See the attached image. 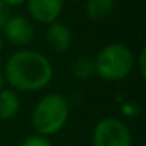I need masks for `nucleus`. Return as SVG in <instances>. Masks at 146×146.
<instances>
[{
  "mask_svg": "<svg viewBox=\"0 0 146 146\" xmlns=\"http://www.w3.org/2000/svg\"><path fill=\"white\" fill-rule=\"evenodd\" d=\"M138 68H140V74H141V77L145 79L146 77V49H141V52H140Z\"/></svg>",
  "mask_w": 146,
  "mask_h": 146,
  "instance_id": "obj_14",
  "label": "nucleus"
},
{
  "mask_svg": "<svg viewBox=\"0 0 146 146\" xmlns=\"http://www.w3.org/2000/svg\"><path fill=\"white\" fill-rule=\"evenodd\" d=\"M93 146H132V133L119 118H102L93 130Z\"/></svg>",
  "mask_w": 146,
  "mask_h": 146,
  "instance_id": "obj_4",
  "label": "nucleus"
},
{
  "mask_svg": "<svg viewBox=\"0 0 146 146\" xmlns=\"http://www.w3.org/2000/svg\"><path fill=\"white\" fill-rule=\"evenodd\" d=\"M64 0H27V10L33 21L39 24L57 22L61 16Z\"/></svg>",
  "mask_w": 146,
  "mask_h": 146,
  "instance_id": "obj_6",
  "label": "nucleus"
},
{
  "mask_svg": "<svg viewBox=\"0 0 146 146\" xmlns=\"http://www.w3.org/2000/svg\"><path fill=\"white\" fill-rule=\"evenodd\" d=\"M5 5H8V7H16V5H21L24 3V2H27V0H2Z\"/></svg>",
  "mask_w": 146,
  "mask_h": 146,
  "instance_id": "obj_15",
  "label": "nucleus"
},
{
  "mask_svg": "<svg viewBox=\"0 0 146 146\" xmlns=\"http://www.w3.org/2000/svg\"><path fill=\"white\" fill-rule=\"evenodd\" d=\"M69 102L58 93L46 94L36 102L32 111V124L38 135L49 137L58 133L68 123Z\"/></svg>",
  "mask_w": 146,
  "mask_h": 146,
  "instance_id": "obj_2",
  "label": "nucleus"
},
{
  "mask_svg": "<svg viewBox=\"0 0 146 146\" xmlns=\"http://www.w3.org/2000/svg\"><path fill=\"white\" fill-rule=\"evenodd\" d=\"M21 110V99L11 88L0 90V119H13Z\"/></svg>",
  "mask_w": 146,
  "mask_h": 146,
  "instance_id": "obj_8",
  "label": "nucleus"
},
{
  "mask_svg": "<svg viewBox=\"0 0 146 146\" xmlns=\"http://www.w3.org/2000/svg\"><path fill=\"white\" fill-rule=\"evenodd\" d=\"M135 66L133 54L127 46L111 42L102 47L94 58L96 74L105 82H119L132 72Z\"/></svg>",
  "mask_w": 146,
  "mask_h": 146,
  "instance_id": "obj_3",
  "label": "nucleus"
},
{
  "mask_svg": "<svg viewBox=\"0 0 146 146\" xmlns=\"http://www.w3.org/2000/svg\"><path fill=\"white\" fill-rule=\"evenodd\" d=\"M71 72L77 80H88L96 74L94 68V58L91 57H79L74 60L72 66H71Z\"/></svg>",
  "mask_w": 146,
  "mask_h": 146,
  "instance_id": "obj_10",
  "label": "nucleus"
},
{
  "mask_svg": "<svg viewBox=\"0 0 146 146\" xmlns=\"http://www.w3.org/2000/svg\"><path fill=\"white\" fill-rule=\"evenodd\" d=\"M3 83H5V77H3V72L0 71V90L3 88Z\"/></svg>",
  "mask_w": 146,
  "mask_h": 146,
  "instance_id": "obj_16",
  "label": "nucleus"
},
{
  "mask_svg": "<svg viewBox=\"0 0 146 146\" xmlns=\"http://www.w3.org/2000/svg\"><path fill=\"white\" fill-rule=\"evenodd\" d=\"M2 30L5 38L16 46H27L35 38V27L25 16H10Z\"/></svg>",
  "mask_w": 146,
  "mask_h": 146,
  "instance_id": "obj_5",
  "label": "nucleus"
},
{
  "mask_svg": "<svg viewBox=\"0 0 146 146\" xmlns=\"http://www.w3.org/2000/svg\"><path fill=\"white\" fill-rule=\"evenodd\" d=\"M113 5L115 0H86V16L94 22H101L111 14Z\"/></svg>",
  "mask_w": 146,
  "mask_h": 146,
  "instance_id": "obj_9",
  "label": "nucleus"
},
{
  "mask_svg": "<svg viewBox=\"0 0 146 146\" xmlns=\"http://www.w3.org/2000/svg\"><path fill=\"white\" fill-rule=\"evenodd\" d=\"M3 77L14 91H39L54 79L49 58L38 50H17L5 63Z\"/></svg>",
  "mask_w": 146,
  "mask_h": 146,
  "instance_id": "obj_1",
  "label": "nucleus"
},
{
  "mask_svg": "<svg viewBox=\"0 0 146 146\" xmlns=\"http://www.w3.org/2000/svg\"><path fill=\"white\" fill-rule=\"evenodd\" d=\"M3 52V38H2V35H0V54Z\"/></svg>",
  "mask_w": 146,
  "mask_h": 146,
  "instance_id": "obj_17",
  "label": "nucleus"
},
{
  "mask_svg": "<svg viewBox=\"0 0 146 146\" xmlns=\"http://www.w3.org/2000/svg\"><path fill=\"white\" fill-rule=\"evenodd\" d=\"M21 146H52V143L49 141L47 137H42V135H29L24 138V141L21 143Z\"/></svg>",
  "mask_w": 146,
  "mask_h": 146,
  "instance_id": "obj_11",
  "label": "nucleus"
},
{
  "mask_svg": "<svg viewBox=\"0 0 146 146\" xmlns=\"http://www.w3.org/2000/svg\"><path fill=\"white\" fill-rule=\"evenodd\" d=\"M137 102H126V104L121 107V111H123L126 116H135L137 113L140 111V108H137Z\"/></svg>",
  "mask_w": 146,
  "mask_h": 146,
  "instance_id": "obj_12",
  "label": "nucleus"
},
{
  "mask_svg": "<svg viewBox=\"0 0 146 146\" xmlns=\"http://www.w3.org/2000/svg\"><path fill=\"white\" fill-rule=\"evenodd\" d=\"M46 41L55 52H66L72 44V30L63 22H52L46 30Z\"/></svg>",
  "mask_w": 146,
  "mask_h": 146,
  "instance_id": "obj_7",
  "label": "nucleus"
},
{
  "mask_svg": "<svg viewBox=\"0 0 146 146\" xmlns=\"http://www.w3.org/2000/svg\"><path fill=\"white\" fill-rule=\"evenodd\" d=\"M8 17H10V7L5 5L3 2L0 0V30H2V27H3L5 22L8 21Z\"/></svg>",
  "mask_w": 146,
  "mask_h": 146,
  "instance_id": "obj_13",
  "label": "nucleus"
}]
</instances>
